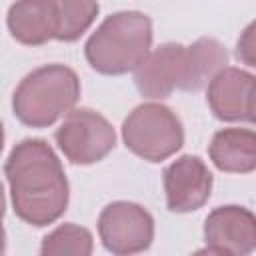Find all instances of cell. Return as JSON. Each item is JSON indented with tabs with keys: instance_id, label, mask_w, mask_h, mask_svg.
I'll return each instance as SVG.
<instances>
[{
	"instance_id": "cell-8",
	"label": "cell",
	"mask_w": 256,
	"mask_h": 256,
	"mask_svg": "<svg viewBox=\"0 0 256 256\" xmlns=\"http://www.w3.org/2000/svg\"><path fill=\"white\" fill-rule=\"evenodd\" d=\"M206 252L246 256L256 250V214L238 204L214 208L204 220Z\"/></svg>"
},
{
	"instance_id": "cell-1",
	"label": "cell",
	"mask_w": 256,
	"mask_h": 256,
	"mask_svg": "<svg viewBox=\"0 0 256 256\" xmlns=\"http://www.w3.org/2000/svg\"><path fill=\"white\" fill-rule=\"evenodd\" d=\"M14 214L36 228L56 222L68 208L70 186L62 162L42 138H24L4 164Z\"/></svg>"
},
{
	"instance_id": "cell-2",
	"label": "cell",
	"mask_w": 256,
	"mask_h": 256,
	"mask_svg": "<svg viewBox=\"0 0 256 256\" xmlns=\"http://www.w3.org/2000/svg\"><path fill=\"white\" fill-rule=\"evenodd\" d=\"M226 64L228 50L214 38H198L190 46L166 42L134 70V84L142 96L162 100L174 90H202Z\"/></svg>"
},
{
	"instance_id": "cell-14",
	"label": "cell",
	"mask_w": 256,
	"mask_h": 256,
	"mask_svg": "<svg viewBox=\"0 0 256 256\" xmlns=\"http://www.w3.org/2000/svg\"><path fill=\"white\" fill-rule=\"evenodd\" d=\"M92 250L94 240L90 230L74 222H66L54 228L44 236L40 246L42 256H90Z\"/></svg>"
},
{
	"instance_id": "cell-7",
	"label": "cell",
	"mask_w": 256,
	"mask_h": 256,
	"mask_svg": "<svg viewBox=\"0 0 256 256\" xmlns=\"http://www.w3.org/2000/svg\"><path fill=\"white\" fill-rule=\"evenodd\" d=\"M98 236L104 248L116 256H130L150 248L154 240L152 214L128 200H116L98 216Z\"/></svg>"
},
{
	"instance_id": "cell-3",
	"label": "cell",
	"mask_w": 256,
	"mask_h": 256,
	"mask_svg": "<svg viewBox=\"0 0 256 256\" xmlns=\"http://www.w3.org/2000/svg\"><path fill=\"white\" fill-rule=\"evenodd\" d=\"M152 38V20L144 12H114L86 40L84 56L98 74L122 76L144 62Z\"/></svg>"
},
{
	"instance_id": "cell-10",
	"label": "cell",
	"mask_w": 256,
	"mask_h": 256,
	"mask_svg": "<svg viewBox=\"0 0 256 256\" xmlns=\"http://www.w3.org/2000/svg\"><path fill=\"white\" fill-rule=\"evenodd\" d=\"M254 78L250 72L234 66L220 70L206 88V102L212 114L222 122L246 120V104Z\"/></svg>"
},
{
	"instance_id": "cell-4",
	"label": "cell",
	"mask_w": 256,
	"mask_h": 256,
	"mask_svg": "<svg viewBox=\"0 0 256 256\" xmlns=\"http://www.w3.org/2000/svg\"><path fill=\"white\" fill-rule=\"evenodd\" d=\"M80 78L64 64H46L26 74L12 94L14 116L30 128H48L74 110Z\"/></svg>"
},
{
	"instance_id": "cell-5",
	"label": "cell",
	"mask_w": 256,
	"mask_h": 256,
	"mask_svg": "<svg viewBox=\"0 0 256 256\" xmlns=\"http://www.w3.org/2000/svg\"><path fill=\"white\" fill-rule=\"evenodd\" d=\"M122 140L138 158L162 162L184 146V128L172 108L160 102H144L124 118Z\"/></svg>"
},
{
	"instance_id": "cell-16",
	"label": "cell",
	"mask_w": 256,
	"mask_h": 256,
	"mask_svg": "<svg viewBox=\"0 0 256 256\" xmlns=\"http://www.w3.org/2000/svg\"><path fill=\"white\" fill-rule=\"evenodd\" d=\"M246 120L256 124V78L250 86V94H248V104H246Z\"/></svg>"
},
{
	"instance_id": "cell-11",
	"label": "cell",
	"mask_w": 256,
	"mask_h": 256,
	"mask_svg": "<svg viewBox=\"0 0 256 256\" xmlns=\"http://www.w3.org/2000/svg\"><path fill=\"white\" fill-rule=\"evenodd\" d=\"M12 38L24 46H42L56 38V20L50 0H16L6 14Z\"/></svg>"
},
{
	"instance_id": "cell-13",
	"label": "cell",
	"mask_w": 256,
	"mask_h": 256,
	"mask_svg": "<svg viewBox=\"0 0 256 256\" xmlns=\"http://www.w3.org/2000/svg\"><path fill=\"white\" fill-rule=\"evenodd\" d=\"M56 20V38L60 42L78 40L98 16V0H50Z\"/></svg>"
},
{
	"instance_id": "cell-9",
	"label": "cell",
	"mask_w": 256,
	"mask_h": 256,
	"mask_svg": "<svg viewBox=\"0 0 256 256\" xmlns=\"http://www.w3.org/2000/svg\"><path fill=\"white\" fill-rule=\"evenodd\" d=\"M162 182L168 210L186 214L202 208L208 202L214 178L200 156L184 154L164 168Z\"/></svg>"
},
{
	"instance_id": "cell-6",
	"label": "cell",
	"mask_w": 256,
	"mask_h": 256,
	"mask_svg": "<svg viewBox=\"0 0 256 256\" xmlns=\"http://www.w3.org/2000/svg\"><path fill=\"white\" fill-rule=\"evenodd\" d=\"M54 140L66 160L88 166L104 160L116 146L112 124L92 108H74L58 126Z\"/></svg>"
},
{
	"instance_id": "cell-15",
	"label": "cell",
	"mask_w": 256,
	"mask_h": 256,
	"mask_svg": "<svg viewBox=\"0 0 256 256\" xmlns=\"http://www.w3.org/2000/svg\"><path fill=\"white\" fill-rule=\"evenodd\" d=\"M236 58L250 68H256V20H252L240 32L236 42Z\"/></svg>"
},
{
	"instance_id": "cell-12",
	"label": "cell",
	"mask_w": 256,
	"mask_h": 256,
	"mask_svg": "<svg viewBox=\"0 0 256 256\" xmlns=\"http://www.w3.org/2000/svg\"><path fill=\"white\" fill-rule=\"evenodd\" d=\"M208 156L220 172L248 174L256 170V130L222 128L208 146Z\"/></svg>"
}]
</instances>
